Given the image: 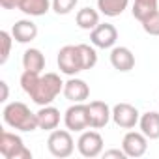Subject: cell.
Instances as JSON below:
<instances>
[{
    "instance_id": "1",
    "label": "cell",
    "mask_w": 159,
    "mask_h": 159,
    "mask_svg": "<svg viewBox=\"0 0 159 159\" xmlns=\"http://www.w3.org/2000/svg\"><path fill=\"white\" fill-rule=\"evenodd\" d=\"M2 118H4L6 125H10L11 129L23 131V133H30V131L39 129L38 127V114L32 112L23 101L8 103L2 111Z\"/></svg>"
},
{
    "instance_id": "2",
    "label": "cell",
    "mask_w": 159,
    "mask_h": 159,
    "mask_svg": "<svg viewBox=\"0 0 159 159\" xmlns=\"http://www.w3.org/2000/svg\"><path fill=\"white\" fill-rule=\"evenodd\" d=\"M60 92H64V81L60 79V75L56 73H45L39 77V81L34 88V92L30 94V99L43 107V105H51L58 96Z\"/></svg>"
},
{
    "instance_id": "3",
    "label": "cell",
    "mask_w": 159,
    "mask_h": 159,
    "mask_svg": "<svg viewBox=\"0 0 159 159\" xmlns=\"http://www.w3.org/2000/svg\"><path fill=\"white\" fill-rule=\"evenodd\" d=\"M0 153L4 159H32V152L25 146L17 133L2 131L0 135Z\"/></svg>"
},
{
    "instance_id": "4",
    "label": "cell",
    "mask_w": 159,
    "mask_h": 159,
    "mask_svg": "<svg viewBox=\"0 0 159 159\" xmlns=\"http://www.w3.org/2000/svg\"><path fill=\"white\" fill-rule=\"evenodd\" d=\"M47 148L51 152V155L58 157V159H66L73 153L75 150V140L71 137L69 129H54L51 131L49 139H47Z\"/></svg>"
},
{
    "instance_id": "5",
    "label": "cell",
    "mask_w": 159,
    "mask_h": 159,
    "mask_svg": "<svg viewBox=\"0 0 159 159\" xmlns=\"http://www.w3.org/2000/svg\"><path fill=\"white\" fill-rule=\"evenodd\" d=\"M64 124L69 131L83 133L90 127V114H88V105L86 103H73L66 114H64Z\"/></svg>"
},
{
    "instance_id": "6",
    "label": "cell",
    "mask_w": 159,
    "mask_h": 159,
    "mask_svg": "<svg viewBox=\"0 0 159 159\" xmlns=\"http://www.w3.org/2000/svg\"><path fill=\"white\" fill-rule=\"evenodd\" d=\"M58 69L67 75V77H75L77 73L83 71V64H81V54H79L77 45H64L58 51Z\"/></svg>"
},
{
    "instance_id": "7",
    "label": "cell",
    "mask_w": 159,
    "mask_h": 159,
    "mask_svg": "<svg viewBox=\"0 0 159 159\" xmlns=\"http://www.w3.org/2000/svg\"><path fill=\"white\" fill-rule=\"evenodd\" d=\"M103 137L98 131H83L77 140V150L83 157L94 159L103 153Z\"/></svg>"
},
{
    "instance_id": "8",
    "label": "cell",
    "mask_w": 159,
    "mask_h": 159,
    "mask_svg": "<svg viewBox=\"0 0 159 159\" xmlns=\"http://www.w3.org/2000/svg\"><path fill=\"white\" fill-rule=\"evenodd\" d=\"M118 39V30L111 23H99L94 30H90V41L98 49H112Z\"/></svg>"
},
{
    "instance_id": "9",
    "label": "cell",
    "mask_w": 159,
    "mask_h": 159,
    "mask_svg": "<svg viewBox=\"0 0 159 159\" xmlns=\"http://www.w3.org/2000/svg\"><path fill=\"white\" fill-rule=\"evenodd\" d=\"M140 120V112L131 103H118L112 107V122L122 129H133Z\"/></svg>"
},
{
    "instance_id": "10",
    "label": "cell",
    "mask_w": 159,
    "mask_h": 159,
    "mask_svg": "<svg viewBox=\"0 0 159 159\" xmlns=\"http://www.w3.org/2000/svg\"><path fill=\"white\" fill-rule=\"evenodd\" d=\"M122 150L127 157H142L148 152V137L142 131H127L122 140Z\"/></svg>"
},
{
    "instance_id": "11",
    "label": "cell",
    "mask_w": 159,
    "mask_h": 159,
    "mask_svg": "<svg viewBox=\"0 0 159 159\" xmlns=\"http://www.w3.org/2000/svg\"><path fill=\"white\" fill-rule=\"evenodd\" d=\"M64 98L71 103H84L90 98V86L86 84V81L83 79L71 77L69 81L64 83Z\"/></svg>"
},
{
    "instance_id": "12",
    "label": "cell",
    "mask_w": 159,
    "mask_h": 159,
    "mask_svg": "<svg viewBox=\"0 0 159 159\" xmlns=\"http://www.w3.org/2000/svg\"><path fill=\"white\" fill-rule=\"evenodd\" d=\"M88 114H90V127L92 129H103L112 118V111L105 101H90Z\"/></svg>"
},
{
    "instance_id": "13",
    "label": "cell",
    "mask_w": 159,
    "mask_h": 159,
    "mask_svg": "<svg viewBox=\"0 0 159 159\" xmlns=\"http://www.w3.org/2000/svg\"><path fill=\"white\" fill-rule=\"evenodd\" d=\"M111 64L114 69L122 71V73H127L135 67V54L131 52V49L127 47H112L111 51Z\"/></svg>"
},
{
    "instance_id": "14",
    "label": "cell",
    "mask_w": 159,
    "mask_h": 159,
    "mask_svg": "<svg viewBox=\"0 0 159 159\" xmlns=\"http://www.w3.org/2000/svg\"><path fill=\"white\" fill-rule=\"evenodd\" d=\"M11 36L17 43H30L38 38V26L30 19H21L11 26Z\"/></svg>"
},
{
    "instance_id": "15",
    "label": "cell",
    "mask_w": 159,
    "mask_h": 159,
    "mask_svg": "<svg viewBox=\"0 0 159 159\" xmlns=\"http://www.w3.org/2000/svg\"><path fill=\"white\" fill-rule=\"evenodd\" d=\"M36 114H38V127L43 131H54L60 124V111L52 105H43Z\"/></svg>"
},
{
    "instance_id": "16",
    "label": "cell",
    "mask_w": 159,
    "mask_h": 159,
    "mask_svg": "<svg viewBox=\"0 0 159 159\" xmlns=\"http://www.w3.org/2000/svg\"><path fill=\"white\" fill-rule=\"evenodd\" d=\"M139 127L150 140L159 139V112H155V111L144 112L139 120Z\"/></svg>"
},
{
    "instance_id": "17",
    "label": "cell",
    "mask_w": 159,
    "mask_h": 159,
    "mask_svg": "<svg viewBox=\"0 0 159 159\" xmlns=\"http://www.w3.org/2000/svg\"><path fill=\"white\" fill-rule=\"evenodd\" d=\"M23 67L28 69V71H36V73H41L43 67H45V56L39 49H26L25 54H23Z\"/></svg>"
},
{
    "instance_id": "18",
    "label": "cell",
    "mask_w": 159,
    "mask_h": 159,
    "mask_svg": "<svg viewBox=\"0 0 159 159\" xmlns=\"http://www.w3.org/2000/svg\"><path fill=\"white\" fill-rule=\"evenodd\" d=\"M52 8V0H25L21 4V11L30 17H41Z\"/></svg>"
},
{
    "instance_id": "19",
    "label": "cell",
    "mask_w": 159,
    "mask_h": 159,
    "mask_svg": "<svg viewBox=\"0 0 159 159\" xmlns=\"http://www.w3.org/2000/svg\"><path fill=\"white\" fill-rule=\"evenodd\" d=\"M75 21H77L79 28H83V30H94L99 25V13L94 8H83V10L77 11Z\"/></svg>"
},
{
    "instance_id": "20",
    "label": "cell",
    "mask_w": 159,
    "mask_h": 159,
    "mask_svg": "<svg viewBox=\"0 0 159 159\" xmlns=\"http://www.w3.org/2000/svg\"><path fill=\"white\" fill-rule=\"evenodd\" d=\"M157 4H159V0H135L133 8H131V13L139 23H142L148 15H152L153 11L159 10Z\"/></svg>"
},
{
    "instance_id": "21",
    "label": "cell",
    "mask_w": 159,
    "mask_h": 159,
    "mask_svg": "<svg viewBox=\"0 0 159 159\" xmlns=\"http://www.w3.org/2000/svg\"><path fill=\"white\" fill-rule=\"evenodd\" d=\"M129 0H98V10L105 17H118L127 8Z\"/></svg>"
},
{
    "instance_id": "22",
    "label": "cell",
    "mask_w": 159,
    "mask_h": 159,
    "mask_svg": "<svg viewBox=\"0 0 159 159\" xmlns=\"http://www.w3.org/2000/svg\"><path fill=\"white\" fill-rule=\"evenodd\" d=\"M79 49V54H81V64H83V71L86 69H92L96 64H98V52L94 47L86 45V43H79L77 45Z\"/></svg>"
},
{
    "instance_id": "23",
    "label": "cell",
    "mask_w": 159,
    "mask_h": 159,
    "mask_svg": "<svg viewBox=\"0 0 159 159\" xmlns=\"http://www.w3.org/2000/svg\"><path fill=\"white\" fill-rule=\"evenodd\" d=\"M39 73H36V71H28V69H25L23 71V75H21V88H23V92L25 94H32L34 92V88H36V84H38V81H39Z\"/></svg>"
},
{
    "instance_id": "24",
    "label": "cell",
    "mask_w": 159,
    "mask_h": 159,
    "mask_svg": "<svg viewBox=\"0 0 159 159\" xmlns=\"http://www.w3.org/2000/svg\"><path fill=\"white\" fill-rule=\"evenodd\" d=\"M11 41H13V36L11 32H6L2 30L0 32V43H2V52H0V64H6L8 58H10V52H11Z\"/></svg>"
},
{
    "instance_id": "25",
    "label": "cell",
    "mask_w": 159,
    "mask_h": 159,
    "mask_svg": "<svg viewBox=\"0 0 159 159\" xmlns=\"http://www.w3.org/2000/svg\"><path fill=\"white\" fill-rule=\"evenodd\" d=\"M142 30L150 36H159V10L153 11L152 15H148L142 23Z\"/></svg>"
},
{
    "instance_id": "26",
    "label": "cell",
    "mask_w": 159,
    "mask_h": 159,
    "mask_svg": "<svg viewBox=\"0 0 159 159\" xmlns=\"http://www.w3.org/2000/svg\"><path fill=\"white\" fill-rule=\"evenodd\" d=\"M79 4V0H52V11L58 15H67L71 13Z\"/></svg>"
},
{
    "instance_id": "27",
    "label": "cell",
    "mask_w": 159,
    "mask_h": 159,
    "mask_svg": "<svg viewBox=\"0 0 159 159\" xmlns=\"http://www.w3.org/2000/svg\"><path fill=\"white\" fill-rule=\"evenodd\" d=\"M105 159H111V157H116V159H125L127 155H125V152L124 150H118V148H112V150H105L103 153H101Z\"/></svg>"
},
{
    "instance_id": "28",
    "label": "cell",
    "mask_w": 159,
    "mask_h": 159,
    "mask_svg": "<svg viewBox=\"0 0 159 159\" xmlns=\"http://www.w3.org/2000/svg\"><path fill=\"white\" fill-rule=\"evenodd\" d=\"M25 0H0V6L4 10H15V8H21V4Z\"/></svg>"
},
{
    "instance_id": "29",
    "label": "cell",
    "mask_w": 159,
    "mask_h": 159,
    "mask_svg": "<svg viewBox=\"0 0 159 159\" xmlns=\"http://www.w3.org/2000/svg\"><path fill=\"white\" fill-rule=\"evenodd\" d=\"M0 88H2V98H0V101H6L8 99V83L2 81L0 83Z\"/></svg>"
}]
</instances>
